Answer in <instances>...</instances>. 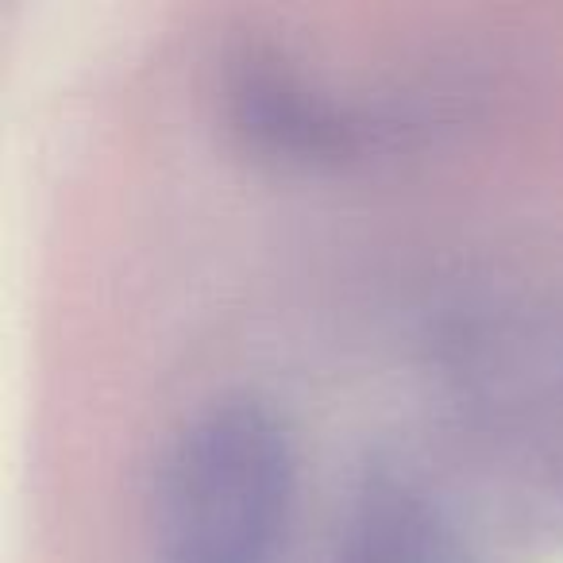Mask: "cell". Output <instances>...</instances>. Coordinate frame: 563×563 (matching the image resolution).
<instances>
[{"mask_svg": "<svg viewBox=\"0 0 563 563\" xmlns=\"http://www.w3.org/2000/svg\"><path fill=\"white\" fill-rule=\"evenodd\" d=\"M290 498V455L255 406H224L174 448L158 490L163 563H271Z\"/></svg>", "mask_w": 563, "mask_h": 563, "instance_id": "obj_1", "label": "cell"}]
</instances>
